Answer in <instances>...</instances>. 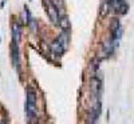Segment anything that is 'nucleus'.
<instances>
[{
  "label": "nucleus",
  "mask_w": 134,
  "mask_h": 124,
  "mask_svg": "<svg viewBox=\"0 0 134 124\" xmlns=\"http://www.w3.org/2000/svg\"><path fill=\"white\" fill-rule=\"evenodd\" d=\"M2 124H4V123H2Z\"/></svg>",
  "instance_id": "obj_7"
},
{
  "label": "nucleus",
  "mask_w": 134,
  "mask_h": 124,
  "mask_svg": "<svg viewBox=\"0 0 134 124\" xmlns=\"http://www.w3.org/2000/svg\"><path fill=\"white\" fill-rule=\"evenodd\" d=\"M26 115L30 120L36 115V94L32 88H28L26 92Z\"/></svg>",
  "instance_id": "obj_1"
},
{
  "label": "nucleus",
  "mask_w": 134,
  "mask_h": 124,
  "mask_svg": "<svg viewBox=\"0 0 134 124\" xmlns=\"http://www.w3.org/2000/svg\"><path fill=\"white\" fill-rule=\"evenodd\" d=\"M47 14L50 16V19L52 20V23L54 24H57L59 26V12H58V9L54 7V4L50 2L48 3V9H47Z\"/></svg>",
  "instance_id": "obj_4"
},
{
  "label": "nucleus",
  "mask_w": 134,
  "mask_h": 124,
  "mask_svg": "<svg viewBox=\"0 0 134 124\" xmlns=\"http://www.w3.org/2000/svg\"><path fill=\"white\" fill-rule=\"evenodd\" d=\"M12 61L15 67H19V55H18V43L12 41Z\"/></svg>",
  "instance_id": "obj_5"
},
{
  "label": "nucleus",
  "mask_w": 134,
  "mask_h": 124,
  "mask_svg": "<svg viewBox=\"0 0 134 124\" xmlns=\"http://www.w3.org/2000/svg\"><path fill=\"white\" fill-rule=\"evenodd\" d=\"M124 4H125L124 0H109L110 9H114L115 12H119V14H125L124 9H126V7L124 8Z\"/></svg>",
  "instance_id": "obj_3"
},
{
  "label": "nucleus",
  "mask_w": 134,
  "mask_h": 124,
  "mask_svg": "<svg viewBox=\"0 0 134 124\" xmlns=\"http://www.w3.org/2000/svg\"><path fill=\"white\" fill-rule=\"evenodd\" d=\"M19 26L18 24H14L12 26V36H14V43H18L19 41V35H20V32H19Z\"/></svg>",
  "instance_id": "obj_6"
},
{
  "label": "nucleus",
  "mask_w": 134,
  "mask_h": 124,
  "mask_svg": "<svg viewBox=\"0 0 134 124\" xmlns=\"http://www.w3.org/2000/svg\"><path fill=\"white\" fill-rule=\"evenodd\" d=\"M67 40H69L67 39V33L63 32L59 38H57L51 43V52L57 56H60L67 47Z\"/></svg>",
  "instance_id": "obj_2"
}]
</instances>
